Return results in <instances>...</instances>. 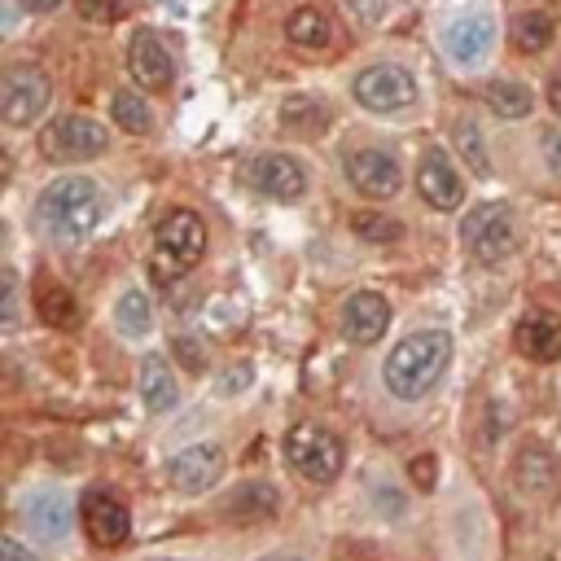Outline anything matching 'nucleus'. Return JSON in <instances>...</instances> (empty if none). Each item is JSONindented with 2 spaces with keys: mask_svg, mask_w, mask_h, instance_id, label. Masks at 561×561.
<instances>
[{
  "mask_svg": "<svg viewBox=\"0 0 561 561\" xmlns=\"http://www.w3.org/2000/svg\"><path fill=\"white\" fill-rule=\"evenodd\" d=\"M110 215V198L97 180L88 176H57L36 198V224L57 246H75L93 237Z\"/></svg>",
  "mask_w": 561,
  "mask_h": 561,
  "instance_id": "obj_1",
  "label": "nucleus"
},
{
  "mask_svg": "<svg viewBox=\"0 0 561 561\" xmlns=\"http://www.w3.org/2000/svg\"><path fill=\"white\" fill-rule=\"evenodd\" d=\"M448 364H452V334L448 329H421V334H408L391 356H386L382 382L395 399L417 404V399H426L434 386H439Z\"/></svg>",
  "mask_w": 561,
  "mask_h": 561,
  "instance_id": "obj_2",
  "label": "nucleus"
},
{
  "mask_svg": "<svg viewBox=\"0 0 561 561\" xmlns=\"http://www.w3.org/2000/svg\"><path fill=\"white\" fill-rule=\"evenodd\" d=\"M202 259H206V224L193 211H171L154 228V255H150L154 285H171L189 277Z\"/></svg>",
  "mask_w": 561,
  "mask_h": 561,
  "instance_id": "obj_3",
  "label": "nucleus"
},
{
  "mask_svg": "<svg viewBox=\"0 0 561 561\" xmlns=\"http://www.w3.org/2000/svg\"><path fill=\"white\" fill-rule=\"evenodd\" d=\"M285 461L294 465V474L307 478L316 487H329L342 474V461H347V448H342L338 434H329L325 426H312V421H299L285 434Z\"/></svg>",
  "mask_w": 561,
  "mask_h": 561,
  "instance_id": "obj_4",
  "label": "nucleus"
},
{
  "mask_svg": "<svg viewBox=\"0 0 561 561\" xmlns=\"http://www.w3.org/2000/svg\"><path fill=\"white\" fill-rule=\"evenodd\" d=\"M461 242L478 263H505L518 250V215L505 202H483L461 220Z\"/></svg>",
  "mask_w": 561,
  "mask_h": 561,
  "instance_id": "obj_5",
  "label": "nucleus"
},
{
  "mask_svg": "<svg viewBox=\"0 0 561 561\" xmlns=\"http://www.w3.org/2000/svg\"><path fill=\"white\" fill-rule=\"evenodd\" d=\"M106 150H110V136L88 114H57L40 132V154L49 163H93Z\"/></svg>",
  "mask_w": 561,
  "mask_h": 561,
  "instance_id": "obj_6",
  "label": "nucleus"
},
{
  "mask_svg": "<svg viewBox=\"0 0 561 561\" xmlns=\"http://www.w3.org/2000/svg\"><path fill=\"white\" fill-rule=\"evenodd\" d=\"M351 93L369 114H399L408 106H417V79H412L404 66L395 62H382V66H369V71L356 75Z\"/></svg>",
  "mask_w": 561,
  "mask_h": 561,
  "instance_id": "obj_7",
  "label": "nucleus"
},
{
  "mask_svg": "<svg viewBox=\"0 0 561 561\" xmlns=\"http://www.w3.org/2000/svg\"><path fill=\"white\" fill-rule=\"evenodd\" d=\"M49 97H53L49 75L36 71V66H14L0 79V119L9 128H31L49 110Z\"/></svg>",
  "mask_w": 561,
  "mask_h": 561,
  "instance_id": "obj_8",
  "label": "nucleus"
},
{
  "mask_svg": "<svg viewBox=\"0 0 561 561\" xmlns=\"http://www.w3.org/2000/svg\"><path fill=\"white\" fill-rule=\"evenodd\" d=\"M79 522H84L88 540H93L97 548H119L123 540H128V531H132L128 505H123V500L114 496V491H106V487L84 491V500H79Z\"/></svg>",
  "mask_w": 561,
  "mask_h": 561,
  "instance_id": "obj_9",
  "label": "nucleus"
},
{
  "mask_svg": "<svg viewBox=\"0 0 561 561\" xmlns=\"http://www.w3.org/2000/svg\"><path fill=\"white\" fill-rule=\"evenodd\" d=\"M246 180H250V189H259L272 202H299L307 193V167L294 154H281V150L259 154L246 167Z\"/></svg>",
  "mask_w": 561,
  "mask_h": 561,
  "instance_id": "obj_10",
  "label": "nucleus"
},
{
  "mask_svg": "<svg viewBox=\"0 0 561 561\" xmlns=\"http://www.w3.org/2000/svg\"><path fill=\"white\" fill-rule=\"evenodd\" d=\"M439 40H443L448 62L474 71V66H483L491 57V44H496V22H491L487 14H461V18H452L448 27H443Z\"/></svg>",
  "mask_w": 561,
  "mask_h": 561,
  "instance_id": "obj_11",
  "label": "nucleus"
},
{
  "mask_svg": "<svg viewBox=\"0 0 561 561\" xmlns=\"http://www.w3.org/2000/svg\"><path fill=\"white\" fill-rule=\"evenodd\" d=\"M347 180L364 193V198L382 202V198H395L399 193L404 171H399V158L386 150H356V154H347Z\"/></svg>",
  "mask_w": 561,
  "mask_h": 561,
  "instance_id": "obj_12",
  "label": "nucleus"
},
{
  "mask_svg": "<svg viewBox=\"0 0 561 561\" xmlns=\"http://www.w3.org/2000/svg\"><path fill=\"white\" fill-rule=\"evenodd\" d=\"M391 329V303L373 290H360L342 303V338L356 342V347H373L386 338Z\"/></svg>",
  "mask_w": 561,
  "mask_h": 561,
  "instance_id": "obj_13",
  "label": "nucleus"
},
{
  "mask_svg": "<svg viewBox=\"0 0 561 561\" xmlns=\"http://www.w3.org/2000/svg\"><path fill=\"white\" fill-rule=\"evenodd\" d=\"M128 71H132V79L145 88V93H167L171 88V79H176V62H171V53L163 49L158 31H136L132 36Z\"/></svg>",
  "mask_w": 561,
  "mask_h": 561,
  "instance_id": "obj_14",
  "label": "nucleus"
},
{
  "mask_svg": "<svg viewBox=\"0 0 561 561\" xmlns=\"http://www.w3.org/2000/svg\"><path fill=\"white\" fill-rule=\"evenodd\" d=\"M220 474H224V448H215V443H193V448L176 452L167 461V478L185 496H202Z\"/></svg>",
  "mask_w": 561,
  "mask_h": 561,
  "instance_id": "obj_15",
  "label": "nucleus"
},
{
  "mask_svg": "<svg viewBox=\"0 0 561 561\" xmlns=\"http://www.w3.org/2000/svg\"><path fill=\"white\" fill-rule=\"evenodd\" d=\"M417 189L421 198H426L434 211H456V206L465 202V180L456 176L452 158L443 150H426L417 163Z\"/></svg>",
  "mask_w": 561,
  "mask_h": 561,
  "instance_id": "obj_16",
  "label": "nucleus"
},
{
  "mask_svg": "<svg viewBox=\"0 0 561 561\" xmlns=\"http://www.w3.org/2000/svg\"><path fill=\"white\" fill-rule=\"evenodd\" d=\"M513 347H518V356L535 360V364H553L561 360V320L553 312H531L518 320V329H513Z\"/></svg>",
  "mask_w": 561,
  "mask_h": 561,
  "instance_id": "obj_17",
  "label": "nucleus"
},
{
  "mask_svg": "<svg viewBox=\"0 0 561 561\" xmlns=\"http://www.w3.org/2000/svg\"><path fill=\"white\" fill-rule=\"evenodd\" d=\"M22 518L36 531V540L62 544L66 531H71V500L62 491H36V496L22 500Z\"/></svg>",
  "mask_w": 561,
  "mask_h": 561,
  "instance_id": "obj_18",
  "label": "nucleus"
},
{
  "mask_svg": "<svg viewBox=\"0 0 561 561\" xmlns=\"http://www.w3.org/2000/svg\"><path fill=\"white\" fill-rule=\"evenodd\" d=\"M277 509H281V496H277V487H268V483H242V487H233L224 496V505H220V513L233 526L272 522V518H277Z\"/></svg>",
  "mask_w": 561,
  "mask_h": 561,
  "instance_id": "obj_19",
  "label": "nucleus"
},
{
  "mask_svg": "<svg viewBox=\"0 0 561 561\" xmlns=\"http://www.w3.org/2000/svg\"><path fill=\"white\" fill-rule=\"evenodd\" d=\"M285 40H290L294 49H303V53H325L329 44H334V18H329L325 9H316V5L294 9V14L285 18Z\"/></svg>",
  "mask_w": 561,
  "mask_h": 561,
  "instance_id": "obj_20",
  "label": "nucleus"
},
{
  "mask_svg": "<svg viewBox=\"0 0 561 561\" xmlns=\"http://www.w3.org/2000/svg\"><path fill=\"white\" fill-rule=\"evenodd\" d=\"M141 399L150 412H171L180 399V386H176V373H171L167 356H158V351H150V356L141 360Z\"/></svg>",
  "mask_w": 561,
  "mask_h": 561,
  "instance_id": "obj_21",
  "label": "nucleus"
},
{
  "mask_svg": "<svg viewBox=\"0 0 561 561\" xmlns=\"http://www.w3.org/2000/svg\"><path fill=\"white\" fill-rule=\"evenodd\" d=\"M553 483H557L553 461H548L540 448H522L518 461H513V487H518L522 496H548Z\"/></svg>",
  "mask_w": 561,
  "mask_h": 561,
  "instance_id": "obj_22",
  "label": "nucleus"
},
{
  "mask_svg": "<svg viewBox=\"0 0 561 561\" xmlns=\"http://www.w3.org/2000/svg\"><path fill=\"white\" fill-rule=\"evenodd\" d=\"M509 36H513V49L518 53H544L557 36V22L548 14H540V9H526V14L513 18Z\"/></svg>",
  "mask_w": 561,
  "mask_h": 561,
  "instance_id": "obj_23",
  "label": "nucleus"
},
{
  "mask_svg": "<svg viewBox=\"0 0 561 561\" xmlns=\"http://www.w3.org/2000/svg\"><path fill=\"white\" fill-rule=\"evenodd\" d=\"M36 312L44 316V325H53V329H75L79 325V303H75V294L66 290V285H40V294H36Z\"/></svg>",
  "mask_w": 561,
  "mask_h": 561,
  "instance_id": "obj_24",
  "label": "nucleus"
},
{
  "mask_svg": "<svg viewBox=\"0 0 561 561\" xmlns=\"http://www.w3.org/2000/svg\"><path fill=\"white\" fill-rule=\"evenodd\" d=\"M114 325H119L123 338H145L154 329V303L150 294L141 290H128L119 303H114Z\"/></svg>",
  "mask_w": 561,
  "mask_h": 561,
  "instance_id": "obj_25",
  "label": "nucleus"
},
{
  "mask_svg": "<svg viewBox=\"0 0 561 561\" xmlns=\"http://www.w3.org/2000/svg\"><path fill=\"white\" fill-rule=\"evenodd\" d=\"M487 106L496 119H526V114L535 110V97L526 84H518V79H496V84L487 88Z\"/></svg>",
  "mask_w": 561,
  "mask_h": 561,
  "instance_id": "obj_26",
  "label": "nucleus"
},
{
  "mask_svg": "<svg viewBox=\"0 0 561 561\" xmlns=\"http://www.w3.org/2000/svg\"><path fill=\"white\" fill-rule=\"evenodd\" d=\"M351 233L369 246H391L404 237V224L391 220L386 211H360V215H351Z\"/></svg>",
  "mask_w": 561,
  "mask_h": 561,
  "instance_id": "obj_27",
  "label": "nucleus"
},
{
  "mask_svg": "<svg viewBox=\"0 0 561 561\" xmlns=\"http://www.w3.org/2000/svg\"><path fill=\"white\" fill-rule=\"evenodd\" d=\"M452 141H456V150H461V158L469 163L474 176H491V158H487V145H483V128H478L474 119H456Z\"/></svg>",
  "mask_w": 561,
  "mask_h": 561,
  "instance_id": "obj_28",
  "label": "nucleus"
},
{
  "mask_svg": "<svg viewBox=\"0 0 561 561\" xmlns=\"http://www.w3.org/2000/svg\"><path fill=\"white\" fill-rule=\"evenodd\" d=\"M281 123L290 132H320L329 123V110L320 97H290L281 106Z\"/></svg>",
  "mask_w": 561,
  "mask_h": 561,
  "instance_id": "obj_29",
  "label": "nucleus"
},
{
  "mask_svg": "<svg viewBox=\"0 0 561 561\" xmlns=\"http://www.w3.org/2000/svg\"><path fill=\"white\" fill-rule=\"evenodd\" d=\"M110 114H114V123H119L123 132H132V136H145L154 128V114H150V106H145L141 93H114Z\"/></svg>",
  "mask_w": 561,
  "mask_h": 561,
  "instance_id": "obj_30",
  "label": "nucleus"
},
{
  "mask_svg": "<svg viewBox=\"0 0 561 561\" xmlns=\"http://www.w3.org/2000/svg\"><path fill=\"white\" fill-rule=\"evenodd\" d=\"M171 351H176V360L185 364L189 373H206V351H202V342L198 338H171Z\"/></svg>",
  "mask_w": 561,
  "mask_h": 561,
  "instance_id": "obj_31",
  "label": "nucleus"
},
{
  "mask_svg": "<svg viewBox=\"0 0 561 561\" xmlns=\"http://www.w3.org/2000/svg\"><path fill=\"white\" fill-rule=\"evenodd\" d=\"M347 14L360 22V27H377L386 18V0H347Z\"/></svg>",
  "mask_w": 561,
  "mask_h": 561,
  "instance_id": "obj_32",
  "label": "nucleus"
},
{
  "mask_svg": "<svg viewBox=\"0 0 561 561\" xmlns=\"http://www.w3.org/2000/svg\"><path fill=\"white\" fill-rule=\"evenodd\" d=\"M408 474H412V483H417L421 491H434V483H439V461L426 452V456H417V461L408 465Z\"/></svg>",
  "mask_w": 561,
  "mask_h": 561,
  "instance_id": "obj_33",
  "label": "nucleus"
},
{
  "mask_svg": "<svg viewBox=\"0 0 561 561\" xmlns=\"http://www.w3.org/2000/svg\"><path fill=\"white\" fill-rule=\"evenodd\" d=\"M75 9L88 22H114L119 18V0H75Z\"/></svg>",
  "mask_w": 561,
  "mask_h": 561,
  "instance_id": "obj_34",
  "label": "nucleus"
},
{
  "mask_svg": "<svg viewBox=\"0 0 561 561\" xmlns=\"http://www.w3.org/2000/svg\"><path fill=\"white\" fill-rule=\"evenodd\" d=\"M373 505H377V513H386V518H399V513H404V496H399L391 483H377L373 487Z\"/></svg>",
  "mask_w": 561,
  "mask_h": 561,
  "instance_id": "obj_35",
  "label": "nucleus"
},
{
  "mask_svg": "<svg viewBox=\"0 0 561 561\" xmlns=\"http://www.w3.org/2000/svg\"><path fill=\"white\" fill-rule=\"evenodd\" d=\"M540 145H544V163L553 176H561V132H544L540 136Z\"/></svg>",
  "mask_w": 561,
  "mask_h": 561,
  "instance_id": "obj_36",
  "label": "nucleus"
},
{
  "mask_svg": "<svg viewBox=\"0 0 561 561\" xmlns=\"http://www.w3.org/2000/svg\"><path fill=\"white\" fill-rule=\"evenodd\" d=\"M0 561H36V553H31L27 544H18L14 535H5V540H0Z\"/></svg>",
  "mask_w": 561,
  "mask_h": 561,
  "instance_id": "obj_37",
  "label": "nucleus"
},
{
  "mask_svg": "<svg viewBox=\"0 0 561 561\" xmlns=\"http://www.w3.org/2000/svg\"><path fill=\"white\" fill-rule=\"evenodd\" d=\"M246 386H250V369H233V373H224L220 395H242Z\"/></svg>",
  "mask_w": 561,
  "mask_h": 561,
  "instance_id": "obj_38",
  "label": "nucleus"
},
{
  "mask_svg": "<svg viewBox=\"0 0 561 561\" xmlns=\"http://www.w3.org/2000/svg\"><path fill=\"white\" fill-rule=\"evenodd\" d=\"M22 9H27V14H53L57 5H62V0H18Z\"/></svg>",
  "mask_w": 561,
  "mask_h": 561,
  "instance_id": "obj_39",
  "label": "nucleus"
},
{
  "mask_svg": "<svg viewBox=\"0 0 561 561\" xmlns=\"http://www.w3.org/2000/svg\"><path fill=\"white\" fill-rule=\"evenodd\" d=\"M548 106H553V114L561 119V71H557L553 79H548Z\"/></svg>",
  "mask_w": 561,
  "mask_h": 561,
  "instance_id": "obj_40",
  "label": "nucleus"
},
{
  "mask_svg": "<svg viewBox=\"0 0 561 561\" xmlns=\"http://www.w3.org/2000/svg\"><path fill=\"white\" fill-rule=\"evenodd\" d=\"M263 561H303V557H263Z\"/></svg>",
  "mask_w": 561,
  "mask_h": 561,
  "instance_id": "obj_41",
  "label": "nucleus"
},
{
  "mask_svg": "<svg viewBox=\"0 0 561 561\" xmlns=\"http://www.w3.org/2000/svg\"><path fill=\"white\" fill-rule=\"evenodd\" d=\"M158 561H171V557H158Z\"/></svg>",
  "mask_w": 561,
  "mask_h": 561,
  "instance_id": "obj_42",
  "label": "nucleus"
}]
</instances>
